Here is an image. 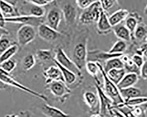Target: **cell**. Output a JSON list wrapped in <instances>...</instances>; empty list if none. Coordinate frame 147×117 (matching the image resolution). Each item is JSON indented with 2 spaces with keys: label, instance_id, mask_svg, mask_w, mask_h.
<instances>
[{
  "label": "cell",
  "instance_id": "obj_41",
  "mask_svg": "<svg viewBox=\"0 0 147 117\" xmlns=\"http://www.w3.org/2000/svg\"><path fill=\"white\" fill-rule=\"evenodd\" d=\"M115 108L118 110L120 112L124 114L126 117H137L132 113L131 109L129 107L125 106Z\"/></svg>",
  "mask_w": 147,
  "mask_h": 117
},
{
  "label": "cell",
  "instance_id": "obj_31",
  "mask_svg": "<svg viewBox=\"0 0 147 117\" xmlns=\"http://www.w3.org/2000/svg\"><path fill=\"white\" fill-rule=\"evenodd\" d=\"M8 35H4L0 38V55L8 50L12 45L17 44L14 40L8 37Z\"/></svg>",
  "mask_w": 147,
  "mask_h": 117
},
{
  "label": "cell",
  "instance_id": "obj_40",
  "mask_svg": "<svg viewBox=\"0 0 147 117\" xmlns=\"http://www.w3.org/2000/svg\"><path fill=\"white\" fill-rule=\"evenodd\" d=\"M95 1L93 0H81V1H76V4L78 7L85 10L89 8L95 2Z\"/></svg>",
  "mask_w": 147,
  "mask_h": 117
},
{
  "label": "cell",
  "instance_id": "obj_47",
  "mask_svg": "<svg viewBox=\"0 0 147 117\" xmlns=\"http://www.w3.org/2000/svg\"><path fill=\"white\" fill-rule=\"evenodd\" d=\"M112 110L113 115L114 117H126L117 109L115 108H112Z\"/></svg>",
  "mask_w": 147,
  "mask_h": 117
},
{
  "label": "cell",
  "instance_id": "obj_10",
  "mask_svg": "<svg viewBox=\"0 0 147 117\" xmlns=\"http://www.w3.org/2000/svg\"><path fill=\"white\" fill-rule=\"evenodd\" d=\"M36 34L35 27L29 25H22L17 32L18 46L24 47L28 45L35 39Z\"/></svg>",
  "mask_w": 147,
  "mask_h": 117
},
{
  "label": "cell",
  "instance_id": "obj_54",
  "mask_svg": "<svg viewBox=\"0 0 147 117\" xmlns=\"http://www.w3.org/2000/svg\"><path fill=\"white\" fill-rule=\"evenodd\" d=\"M146 41H147V38H146Z\"/></svg>",
  "mask_w": 147,
  "mask_h": 117
},
{
  "label": "cell",
  "instance_id": "obj_46",
  "mask_svg": "<svg viewBox=\"0 0 147 117\" xmlns=\"http://www.w3.org/2000/svg\"><path fill=\"white\" fill-rule=\"evenodd\" d=\"M140 52L143 55L147 58V43H144L141 46Z\"/></svg>",
  "mask_w": 147,
  "mask_h": 117
},
{
  "label": "cell",
  "instance_id": "obj_33",
  "mask_svg": "<svg viewBox=\"0 0 147 117\" xmlns=\"http://www.w3.org/2000/svg\"><path fill=\"white\" fill-rule=\"evenodd\" d=\"M85 68L87 72L94 78L98 77V74L100 72L98 64L95 62L88 61L86 64Z\"/></svg>",
  "mask_w": 147,
  "mask_h": 117
},
{
  "label": "cell",
  "instance_id": "obj_28",
  "mask_svg": "<svg viewBox=\"0 0 147 117\" xmlns=\"http://www.w3.org/2000/svg\"><path fill=\"white\" fill-rule=\"evenodd\" d=\"M106 74L109 79L117 85L126 74V72L124 68L114 69L111 70Z\"/></svg>",
  "mask_w": 147,
  "mask_h": 117
},
{
  "label": "cell",
  "instance_id": "obj_24",
  "mask_svg": "<svg viewBox=\"0 0 147 117\" xmlns=\"http://www.w3.org/2000/svg\"><path fill=\"white\" fill-rule=\"evenodd\" d=\"M112 30L114 32L115 36L124 41H129L131 39V33L125 25L121 23L112 27Z\"/></svg>",
  "mask_w": 147,
  "mask_h": 117
},
{
  "label": "cell",
  "instance_id": "obj_19",
  "mask_svg": "<svg viewBox=\"0 0 147 117\" xmlns=\"http://www.w3.org/2000/svg\"><path fill=\"white\" fill-rule=\"evenodd\" d=\"M41 110L42 113L47 117H71L61 109L46 104L42 105Z\"/></svg>",
  "mask_w": 147,
  "mask_h": 117
},
{
  "label": "cell",
  "instance_id": "obj_37",
  "mask_svg": "<svg viewBox=\"0 0 147 117\" xmlns=\"http://www.w3.org/2000/svg\"><path fill=\"white\" fill-rule=\"evenodd\" d=\"M125 25L131 33H134L138 25L137 20L134 17L131 16L126 18Z\"/></svg>",
  "mask_w": 147,
  "mask_h": 117
},
{
  "label": "cell",
  "instance_id": "obj_29",
  "mask_svg": "<svg viewBox=\"0 0 147 117\" xmlns=\"http://www.w3.org/2000/svg\"><path fill=\"white\" fill-rule=\"evenodd\" d=\"M36 62V57L33 54H28L22 59L21 62L22 69L25 71H28L34 66Z\"/></svg>",
  "mask_w": 147,
  "mask_h": 117
},
{
  "label": "cell",
  "instance_id": "obj_45",
  "mask_svg": "<svg viewBox=\"0 0 147 117\" xmlns=\"http://www.w3.org/2000/svg\"><path fill=\"white\" fill-rule=\"evenodd\" d=\"M5 18L4 16L3 13L1 12V11L0 10V28L1 29L5 28Z\"/></svg>",
  "mask_w": 147,
  "mask_h": 117
},
{
  "label": "cell",
  "instance_id": "obj_18",
  "mask_svg": "<svg viewBox=\"0 0 147 117\" xmlns=\"http://www.w3.org/2000/svg\"><path fill=\"white\" fill-rule=\"evenodd\" d=\"M53 62L55 65L59 68V70H61L63 76L64 82L70 88V86H72L74 85H76L77 81V78L78 77L79 78V77L75 73L59 65L56 61L55 58L53 59ZM79 78L80 79V78Z\"/></svg>",
  "mask_w": 147,
  "mask_h": 117
},
{
  "label": "cell",
  "instance_id": "obj_22",
  "mask_svg": "<svg viewBox=\"0 0 147 117\" xmlns=\"http://www.w3.org/2000/svg\"><path fill=\"white\" fill-rule=\"evenodd\" d=\"M138 80V76L136 73H127L117 86L119 90L132 87L137 84Z\"/></svg>",
  "mask_w": 147,
  "mask_h": 117
},
{
  "label": "cell",
  "instance_id": "obj_7",
  "mask_svg": "<svg viewBox=\"0 0 147 117\" xmlns=\"http://www.w3.org/2000/svg\"><path fill=\"white\" fill-rule=\"evenodd\" d=\"M103 11L100 1H95L90 7L84 10L81 14L79 21L84 25L97 23Z\"/></svg>",
  "mask_w": 147,
  "mask_h": 117
},
{
  "label": "cell",
  "instance_id": "obj_51",
  "mask_svg": "<svg viewBox=\"0 0 147 117\" xmlns=\"http://www.w3.org/2000/svg\"><path fill=\"white\" fill-rule=\"evenodd\" d=\"M5 117H20V116L16 114H9L6 115Z\"/></svg>",
  "mask_w": 147,
  "mask_h": 117
},
{
  "label": "cell",
  "instance_id": "obj_11",
  "mask_svg": "<svg viewBox=\"0 0 147 117\" xmlns=\"http://www.w3.org/2000/svg\"><path fill=\"white\" fill-rule=\"evenodd\" d=\"M6 23L20 24L23 25H29L38 28L40 25L45 23L43 18H36L27 15H19L6 18Z\"/></svg>",
  "mask_w": 147,
  "mask_h": 117
},
{
  "label": "cell",
  "instance_id": "obj_3",
  "mask_svg": "<svg viewBox=\"0 0 147 117\" xmlns=\"http://www.w3.org/2000/svg\"><path fill=\"white\" fill-rule=\"evenodd\" d=\"M94 80L96 89L100 103L99 114L104 117H114L112 112V100L105 94L103 88L100 86V82L98 78H94Z\"/></svg>",
  "mask_w": 147,
  "mask_h": 117
},
{
  "label": "cell",
  "instance_id": "obj_2",
  "mask_svg": "<svg viewBox=\"0 0 147 117\" xmlns=\"http://www.w3.org/2000/svg\"><path fill=\"white\" fill-rule=\"evenodd\" d=\"M100 68L104 80V90L105 94L112 100L113 108H116L124 104L125 102L117 85L113 83L107 76L102 64L96 62Z\"/></svg>",
  "mask_w": 147,
  "mask_h": 117
},
{
  "label": "cell",
  "instance_id": "obj_30",
  "mask_svg": "<svg viewBox=\"0 0 147 117\" xmlns=\"http://www.w3.org/2000/svg\"><path fill=\"white\" fill-rule=\"evenodd\" d=\"M19 50V46L18 44L12 45L8 50L0 55V65L4 62L11 59L15 55Z\"/></svg>",
  "mask_w": 147,
  "mask_h": 117
},
{
  "label": "cell",
  "instance_id": "obj_1",
  "mask_svg": "<svg viewBox=\"0 0 147 117\" xmlns=\"http://www.w3.org/2000/svg\"><path fill=\"white\" fill-rule=\"evenodd\" d=\"M87 34H82L77 39L76 42L72 50L71 59L80 70L85 68L87 62Z\"/></svg>",
  "mask_w": 147,
  "mask_h": 117
},
{
  "label": "cell",
  "instance_id": "obj_42",
  "mask_svg": "<svg viewBox=\"0 0 147 117\" xmlns=\"http://www.w3.org/2000/svg\"><path fill=\"white\" fill-rule=\"evenodd\" d=\"M132 60L134 63L139 68H141L144 63V60L142 55L139 54H136L133 56Z\"/></svg>",
  "mask_w": 147,
  "mask_h": 117
},
{
  "label": "cell",
  "instance_id": "obj_43",
  "mask_svg": "<svg viewBox=\"0 0 147 117\" xmlns=\"http://www.w3.org/2000/svg\"><path fill=\"white\" fill-rule=\"evenodd\" d=\"M30 1L34 5L43 7L45 6L52 4L53 2H54V1H48V0H32V1Z\"/></svg>",
  "mask_w": 147,
  "mask_h": 117
},
{
  "label": "cell",
  "instance_id": "obj_6",
  "mask_svg": "<svg viewBox=\"0 0 147 117\" xmlns=\"http://www.w3.org/2000/svg\"><path fill=\"white\" fill-rule=\"evenodd\" d=\"M45 89L61 103L67 100L71 93L70 88L62 81H53L45 84Z\"/></svg>",
  "mask_w": 147,
  "mask_h": 117
},
{
  "label": "cell",
  "instance_id": "obj_14",
  "mask_svg": "<svg viewBox=\"0 0 147 117\" xmlns=\"http://www.w3.org/2000/svg\"><path fill=\"white\" fill-rule=\"evenodd\" d=\"M38 34L40 38L48 42L56 41L61 36L58 31L53 29L45 23L38 27Z\"/></svg>",
  "mask_w": 147,
  "mask_h": 117
},
{
  "label": "cell",
  "instance_id": "obj_48",
  "mask_svg": "<svg viewBox=\"0 0 147 117\" xmlns=\"http://www.w3.org/2000/svg\"><path fill=\"white\" fill-rule=\"evenodd\" d=\"M20 117H31V114L29 111H21L20 113Z\"/></svg>",
  "mask_w": 147,
  "mask_h": 117
},
{
  "label": "cell",
  "instance_id": "obj_16",
  "mask_svg": "<svg viewBox=\"0 0 147 117\" xmlns=\"http://www.w3.org/2000/svg\"><path fill=\"white\" fill-rule=\"evenodd\" d=\"M43 75L45 79V84L53 81H62L64 82L61 72L56 65L51 66L47 68H45Z\"/></svg>",
  "mask_w": 147,
  "mask_h": 117
},
{
  "label": "cell",
  "instance_id": "obj_25",
  "mask_svg": "<svg viewBox=\"0 0 147 117\" xmlns=\"http://www.w3.org/2000/svg\"><path fill=\"white\" fill-rule=\"evenodd\" d=\"M35 57L39 63L45 64L49 62H53V60L55 58V55H53L51 50L40 49L36 52Z\"/></svg>",
  "mask_w": 147,
  "mask_h": 117
},
{
  "label": "cell",
  "instance_id": "obj_15",
  "mask_svg": "<svg viewBox=\"0 0 147 117\" xmlns=\"http://www.w3.org/2000/svg\"><path fill=\"white\" fill-rule=\"evenodd\" d=\"M84 102L93 114L99 113L100 103L97 93L90 90H87L83 95Z\"/></svg>",
  "mask_w": 147,
  "mask_h": 117
},
{
  "label": "cell",
  "instance_id": "obj_32",
  "mask_svg": "<svg viewBox=\"0 0 147 117\" xmlns=\"http://www.w3.org/2000/svg\"><path fill=\"white\" fill-rule=\"evenodd\" d=\"M126 48L127 44L125 41L119 40L115 42L109 52L111 53L123 54V53L126 51Z\"/></svg>",
  "mask_w": 147,
  "mask_h": 117
},
{
  "label": "cell",
  "instance_id": "obj_8",
  "mask_svg": "<svg viewBox=\"0 0 147 117\" xmlns=\"http://www.w3.org/2000/svg\"><path fill=\"white\" fill-rule=\"evenodd\" d=\"M59 7L66 25L71 26L75 24L78 17L77 6L76 1H59Z\"/></svg>",
  "mask_w": 147,
  "mask_h": 117
},
{
  "label": "cell",
  "instance_id": "obj_12",
  "mask_svg": "<svg viewBox=\"0 0 147 117\" xmlns=\"http://www.w3.org/2000/svg\"><path fill=\"white\" fill-rule=\"evenodd\" d=\"M123 54L111 53L109 52H105L100 50H92L88 51L87 62H95L100 63L115 57H120Z\"/></svg>",
  "mask_w": 147,
  "mask_h": 117
},
{
  "label": "cell",
  "instance_id": "obj_9",
  "mask_svg": "<svg viewBox=\"0 0 147 117\" xmlns=\"http://www.w3.org/2000/svg\"><path fill=\"white\" fill-rule=\"evenodd\" d=\"M55 59L59 65L76 74L80 79L83 77L81 70H79L71 59L67 56L62 48H59L56 51Z\"/></svg>",
  "mask_w": 147,
  "mask_h": 117
},
{
  "label": "cell",
  "instance_id": "obj_53",
  "mask_svg": "<svg viewBox=\"0 0 147 117\" xmlns=\"http://www.w3.org/2000/svg\"><path fill=\"white\" fill-rule=\"evenodd\" d=\"M4 29H1V28H0V31H3V30H4ZM1 37V34H0V37Z\"/></svg>",
  "mask_w": 147,
  "mask_h": 117
},
{
  "label": "cell",
  "instance_id": "obj_35",
  "mask_svg": "<svg viewBox=\"0 0 147 117\" xmlns=\"http://www.w3.org/2000/svg\"><path fill=\"white\" fill-rule=\"evenodd\" d=\"M17 66V61L15 59H10L0 65V68L8 73L13 71Z\"/></svg>",
  "mask_w": 147,
  "mask_h": 117
},
{
  "label": "cell",
  "instance_id": "obj_13",
  "mask_svg": "<svg viewBox=\"0 0 147 117\" xmlns=\"http://www.w3.org/2000/svg\"><path fill=\"white\" fill-rule=\"evenodd\" d=\"M59 7H53L49 10L46 15L45 23L53 29L58 31L62 19L61 11Z\"/></svg>",
  "mask_w": 147,
  "mask_h": 117
},
{
  "label": "cell",
  "instance_id": "obj_38",
  "mask_svg": "<svg viewBox=\"0 0 147 117\" xmlns=\"http://www.w3.org/2000/svg\"><path fill=\"white\" fill-rule=\"evenodd\" d=\"M134 37L138 40H142L147 34V29L143 25H138L134 31Z\"/></svg>",
  "mask_w": 147,
  "mask_h": 117
},
{
  "label": "cell",
  "instance_id": "obj_21",
  "mask_svg": "<svg viewBox=\"0 0 147 117\" xmlns=\"http://www.w3.org/2000/svg\"><path fill=\"white\" fill-rule=\"evenodd\" d=\"M129 14L128 11L123 9L118 10L112 13L109 17V21L111 26L113 27L121 23L123 21L127 18Z\"/></svg>",
  "mask_w": 147,
  "mask_h": 117
},
{
  "label": "cell",
  "instance_id": "obj_34",
  "mask_svg": "<svg viewBox=\"0 0 147 117\" xmlns=\"http://www.w3.org/2000/svg\"><path fill=\"white\" fill-rule=\"evenodd\" d=\"M132 113L137 117H146L147 111V103L136 105L133 107H129Z\"/></svg>",
  "mask_w": 147,
  "mask_h": 117
},
{
  "label": "cell",
  "instance_id": "obj_26",
  "mask_svg": "<svg viewBox=\"0 0 147 117\" xmlns=\"http://www.w3.org/2000/svg\"><path fill=\"white\" fill-rule=\"evenodd\" d=\"M120 59L123 62L124 65V69L125 72L128 73H136L137 75H140V70L141 68L138 67L134 63L132 59L126 55H122Z\"/></svg>",
  "mask_w": 147,
  "mask_h": 117
},
{
  "label": "cell",
  "instance_id": "obj_36",
  "mask_svg": "<svg viewBox=\"0 0 147 117\" xmlns=\"http://www.w3.org/2000/svg\"><path fill=\"white\" fill-rule=\"evenodd\" d=\"M147 103V97H141L133 99L130 100L127 102H125L124 104L121 106L118 107H121L123 106H127L128 107H133L136 105H140V104H144Z\"/></svg>",
  "mask_w": 147,
  "mask_h": 117
},
{
  "label": "cell",
  "instance_id": "obj_17",
  "mask_svg": "<svg viewBox=\"0 0 147 117\" xmlns=\"http://www.w3.org/2000/svg\"><path fill=\"white\" fill-rule=\"evenodd\" d=\"M96 23L97 32L100 35H107L112 30V27L109 21V17L104 11Z\"/></svg>",
  "mask_w": 147,
  "mask_h": 117
},
{
  "label": "cell",
  "instance_id": "obj_52",
  "mask_svg": "<svg viewBox=\"0 0 147 117\" xmlns=\"http://www.w3.org/2000/svg\"><path fill=\"white\" fill-rule=\"evenodd\" d=\"M144 13L145 15H147V5L145 7V9H144Z\"/></svg>",
  "mask_w": 147,
  "mask_h": 117
},
{
  "label": "cell",
  "instance_id": "obj_27",
  "mask_svg": "<svg viewBox=\"0 0 147 117\" xmlns=\"http://www.w3.org/2000/svg\"><path fill=\"white\" fill-rule=\"evenodd\" d=\"M103 66L106 73L114 69L124 68V65L120 57H115L106 61Z\"/></svg>",
  "mask_w": 147,
  "mask_h": 117
},
{
  "label": "cell",
  "instance_id": "obj_39",
  "mask_svg": "<svg viewBox=\"0 0 147 117\" xmlns=\"http://www.w3.org/2000/svg\"><path fill=\"white\" fill-rule=\"evenodd\" d=\"M101 3L102 9L105 12L109 11L111 9H112L118 1L114 0H109V1H100Z\"/></svg>",
  "mask_w": 147,
  "mask_h": 117
},
{
  "label": "cell",
  "instance_id": "obj_49",
  "mask_svg": "<svg viewBox=\"0 0 147 117\" xmlns=\"http://www.w3.org/2000/svg\"><path fill=\"white\" fill-rule=\"evenodd\" d=\"M9 86L5 84L4 82L0 80V90H5L9 88Z\"/></svg>",
  "mask_w": 147,
  "mask_h": 117
},
{
  "label": "cell",
  "instance_id": "obj_44",
  "mask_svg": "<svg viewBox=\"0 0 147 117\" xmlns=\"http://www.w3.org/2000/svg\"><path fill=\"white\" fill-rule=\"evenodd\" d=\"M140 76L142 78L147 80V61L144 62L140 70Z\"/></svg>",
  "mask_w": 147,
  "mask_h": 117
},
{
  "label": "cell",
  "instance_id": "obj_4",
  "mask_svg": "<svg viewBox=\"0 0 147 117\" xmlns=\"http://www.w3.org/2000/svg\"><path fill=\"white\" fill-rule=\"evenodd\" d=\"M16 7L20 15L43 18L46 13L45 8L34 5L30 1H17Z\"/></svg>",
  "mask_w": 147,
  "mask_h": 117
},
{
  "label": "cell",
  "instance_id": "obj_23",
  "mask_svg": "<svg viewBox=\"0 0 147 117\" xmlns=\"http://www.w3.org/2000/svg\"><path fill=\"white\" fill-rule=\"evenodd\" d=\"M0 10L5 18L20 15L16 7L7 1H0Z\"/></svg>",
  "mask_w": 147,
  "mask_h": 117
},
{
  "label": "cell",
  "instance_id": "obj_55",
  "mask_svg": "<svg viewBox=\"0 0 147 117\" xmlns=\"http://www.w3.org/2000/svg\"></svg>",
  "mask_w": 147,
  "mask_h": 117
},
{
  "label": "cell",
  "instance_id": "obj_20",
  "mask_svg": "<svg viewBox=\"0 0 147 117\" xmlns=\"http://www.w3.org/2000/svg\"><path fill=\"white\" fill-rule=\"evenodd\" d=\"M120 93L125 102L130 100L142 97V91L140 89L136 87H129L119 90Z\"/></svg>",
  "mask_w": 147,
  "mask_h": 117
},
{
  "label": "cell",
  "instance_id": "obj_50",
  "mask_svg": "<svg viewBox=\"0 0 147 117\" xmlns=\"http://www.w3.org/2000/svg\"><path fill=\"white\" fill-rule=\"evenodd\" d=\"M90 117H104V116L99 113L93 114Z\"/></svg>",
  "mask_w": 147,
  "mask_h": 117
},
{
  "label": "cell",
  "instance_id": "obj_5",
  "mask_svg": "<svg viewBox=\"0 0 147 117\" xmlns=\"http://www.w3.org/2000/svg\"><path fill=\"white\" fill-rule=\"evenodd\" d=\"M0 80L9 86H13L18 88L22 91L28 93L32 95L35 96L45 102H48V98L44 94L36 92L31 89L24 86L16 80L13 76L10 73H7L0 68Z\"/></svg>",
  "mask_w": 147,
  "mask_h": 117
}]
</instances>
